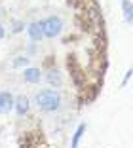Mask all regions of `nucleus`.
Wrapping results in <instances>:
<instances>
[{
  "instance_id": "1",
  "label": "nucleus",
  "mask_w": 133,
  "mask_h": 148,
  "mask_svg": "<svg viewBox=\"0 0 133 148\" xmlns=\"http://www.w3.org/2000/svg\"><path fill=\"white\" fill-rule=\"evenodd\" d=\"M34 101L42 112H55L61 106V95L57 89H42L36 93Z\"/></svg>"
},
{
  "instance_id": "2",
  "label": "nucleus",
  "mask_w": 133,
  "mask_h": 148,
  "mask_svg": "<svg viewBox=\"0 0 133 148\" xmlns=\"http://www.w3.org/2000/svg\"><path fill=\"white\" fill-rule=\"evenodd\" d=\"M40 27H42V32H44L46 38H55V36H59L61 31H63V21H61V17H57V15H52V17L40 21Z\"/></svg>"
},
{
  "instance_id": "3",
  "label": "nucleus",
  "mask_w": 133,
  "mask_h": 148,
  "mask_svg": "<svg viewBox=\"0 0 133 148\" xmlns=\"http://www.w3.org/2000/svg\"><path fill=\"white\" fill-rule=\"evenodd\" d=\"M13 103L15 99L10 91H0V114H8L13 108Z\"/></svg>"
},
{
  "instance_id": "4",
  "label": "nucleus",
  "mask_w": 133,
  "mask_h": 148,
  "mask_svg": "<svg viewBox=\"0 0 133 148\" xmlns=\"http://www.w3.org/2000/svg\"><path fill=\"white\" fill-rule=\"evenodd\" d=\"M27 34H29V38L32 40V42H40V40L44 38V32H42V27H40V23H38V21L29 23V27H27Z\"/></svg>"
},
{
  "instance_id": "5",
  "label": "nucleus",
  "mask_w": 133,
  "mask_h": 148,
  "mask_svg": "<svg viewBox=\"0 0 133 148\" xmlns=\"http://www.w3.org/2000/svg\"><path fill=\"white\" fill-rule=\"evenodd\" d=\"M13 108H15V112H17L19 116H25V114L29 112V99H27L25 95H19L17 99H15V103H13Z\"/></svg>"
},
{
  "instance_id": "6",
  "label": "nucleus",
  "mask_w": 133,
  "mask_h": 148,
  "mask_svg": "<svg viewBox=\"0 0 133 148\" xmlns=\"http://www.w3.org/2000/svg\"><path fill=\"white\" fill-rule=\"evenodd\" d=\"M23 78L29 84H36L42 78V72H40V69H25L23 70Z\"/></svg>"
},
{
  "instance_id": "7",
  "label": "nucleus",
  "mask_w": 133,
  "mask_h": 148,
  "mask_svg": "<svg viewBox=\"0 0 133 148\" xmlns=\"http://www.w3.org/2000/svg\"><path fill=\"white\" fill-rule=\"evenodd\" d=\"M86 129H88V125H86V123H80V125L76 127V131L72 133L70 148H78V146H80V140H82V137H84V133H86Z\"/></svg>"
},
{
  "instance_id": "8",
  "label": "nucleus",
  "mask_w": 133,
  "mask_h": 148,
  "mask_svg": "<svg viewBox=\"0 0 133 148\" xmlns=\"http://www.w3.org/2000/svg\"><path fill=\"white\" fill-rule=\"evenodd\" d=\"M122 12H124L125 23L133 25V4L129 2V0H122Z\"/></svg>"
},
{
  "instance_id": "9",
  "label": "nucleus",
  "mask_w": 133,
  "mask_h": 148,
  "mask_svg": "<svg viewBox=\"0 0 133 148\" xmlns=\"http://www.w3.org/2000/svg\"><path fill=\"white\" fill-rule=\"evenodd\" d=\"M48 82L53 84V86H59V84H61V76H59V72H57V70H52V72L48 74Z\"/></svg>"
},
{
  "instance_id": "10",
  "label": "nucleus",
  "mask_w": 133,
  "mask_h": 148,
  "mask_svg": "<svg viewBox=\"0 0 133 148\" xmlns=\"http://www.w3.org/2000/svg\"><path fill=\"white\" fill-rule=\"evenodd\" d=\"M29 65V57H17L13 61V66H27Z\"/></svg>"
},
{
  "instance_id": "11",
  "label": "nucleus",
  "mask_w": 133,
  "mask_h": 148,
  "mask_svg": "<svg viewBox=\"0 0 133 148\" xmlns=\"http://www.w3.org/2000/svg\"><path fill=\"white\" fill-rule=\"evenodd\" d=\"M131 76H133V69H129L127 72H125V76H124V82H122V86H125V84L129 82V78H131Z\"/></svg>"
},
{
  "instance_id": "12",
  "label": "nucleus",
  "mask_w": 133,
  "mask_h": 148,
  "mask_svg": "<svg viewBox=\"0 0 133 148\" xmlns=\"http://www.w3.org/2000/svg\"><path fill=\"white\" fill-rule=\"evenodd\" d=\"M21 29H23V25H21V23H13V32H19Z\"/></svg>"
},
{
  "instance_id": "13",
  "label": "nucleus",
  "mask_w": 133,
  "mask_h": 148,
  "mask_svg": "<svg viewBox=\"0 0 133 148\" xmlns=\"http://www.w3.org/2000/svg\"><path fill=\"white\" fill-rule=\"evenodd\" d=\"M4 34H6V32H4V27H2V25H0V40H2V38H4Z\"/></svg>"
}]
</instances>
